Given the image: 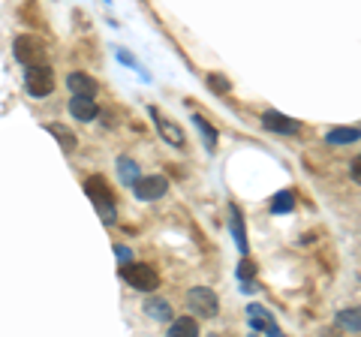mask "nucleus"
I'll return each instance as SVG.
<instances>
[{"mask_svg": "<svg viewBox=\"0 0 361 337\" xmlns=\"http://www.w3.org/2000/svg\"><path fill=\"white\" fill-rule=\"evenodd\" d=\"M121 277L139 292H154L157 286H160V274H157V268L148 265V262H133L130 259L121 268Z\"/></svg>", "mask_w": 361, "mask_h": 337, "instance_id": "1", "label": "nucleus"}, {"mask_svg": "<svg viewBox=\"0 0 361 337\" xmlns=\"http://www.w3.org/2000/svg\"><path fill=\"white\" fill-rule=\"evenodd\" d=\"M25 87H27V94H30L33 99H45L49 94H54V73H51V66H45V63L27 66V73H25Z\"/></svg>", "mask_w": 361, "mask_h": 337, "instance_id": "2", "label": "nucleus"}, {"mask_svg": "<svg viewBox=\"0 0 361 337\" xmlns=\"http://www.w3.org/2000/svg\"><path fill=\"white\" fill-rule=\"evenodd\" d=\"M187 307L196 313V317H205V319H214L220 313V301L214 295V289L208 286H193L187 292Z\"/></svg>", "mask_w": 361, "mask_h": 337, "instance_id": "3", "label": "nucleus"}, {"mask_svg": "<svg viewBox=\"0 0 361 337\" xmlns=\"http://www.w3.org/2000/svg\"><path fill=\"white\" fill-rule=\"evenodd\" d=\"M85 190H87V196L94 199V205L99 208V217H103L106 223H115V202H111V193H109V187H106L103 178H99V175L87 178Z\"/></svg>", "mask_w": 361, "mask_h": 337, "instance_id": "4", "label": "nucleus"}, {"mask_svg": "<svg viewBox=\"0 0 361 337\" xmlns=\"http://www.w3.org/2000/svg\"><path fill=\"white\" fill-rule=\"evenodd\" d=\"M13 54H16L18 63L33 66V63H42L45 61V46H42L39 37L21 33V37H16V42H13Z\"/></svg>", "mask_w": 361, "mask_h": 337, "instance_id": "5", "label": "nucleus"}, {"mask_svg": "<svg viewBox=\"0 0 361 337\" xmlns=\"http://www.w3.org/2000/svg\"><path fill=\"white\" fill-rule=\"evenodd\" d=\"M133 190H135V199H142V202H157V199L166 196L169 181H166L163 175H148V178H139V181L133 184Z\"/></svg>", "mask_w": 361, "mask_h": 337, "instance_id": "6", "label": "nucleus"}, {"mask_svg": "<svg viewBox=\"0 0 361 337\" xmlns=\"http://www.w3.org/2000/svg\"><path fill=\"white\" fill-rule=\"evenodd\" d=\"M247 322H250L253 331H262V334H268V337H277V334H280L277 319L271 317V313H268L262 305H250V307H247Z\"/></svg>", "mask_w": 361, "mask_h": 337, "instance_id": "7", "label": "nucleus"}, {"mask_svg": "<svg viewBox=\"0 0 361 337\" xmlns=\"http://www.w3.org/2000/svg\"><path fill=\"white\" fill-rule=\"evenodd\" d=\"M151 111V118H154V123H157V130H160V136H163V142H169L172 148H184V142H187V136H184V130L178 127V123H172L166 115H160L154 106L148 109Z\"/></svg>", "mask_w": 361, "mask_h": 337, "instance_id": "8", "label": "nucleus"}, {"mask_svg": "<svg viewBox=\"0 0 361 337\" xmlns=\"http://www.w3.org/2000/svg\"><path fill=\"white\" fill-rule=\"evenodd\" d=\"M262 123H265V130H271V133H283V136H295V133L301 130V121L286 118V115H280V111H265V115H262Z\"/></svg>", "mask_w": 361, "mask_h": 337, "instance_id": "9", "label": "nucleus"}, {"mask_svg": "<svg viewBox=\"0 0 361 337\" xmlns=\"http://www.w3.org/2000/svg\"><path fill=\"white\" fill-rule=\"evenodd\" d=\"M70 115L75 118V121H82V123H90L97 115H99V106L94 103V97H73L70 99Z\"/></svg>", "mask_w": 361, "mask_h": 337, "instance_id": "10", "label": "nucleus"}, {"mask_svg": "<svg viewBox=\"0 0 361 337\" xmlns=\"http://www.w3.org/2000/svg\"><path fill=\"white\" fill-rule=\"evenodd\" d=\"M66 87H70L73 94H78V97H94L99 91V85L87 73H70L66 75Z\"/></svg>", "mask_w": 361, "mask_h": 337, "instance_id": "11", "label": "nucleus"}, {"mask_svg": "<svg viewBox=\"0 0 361 337\" xmlns=\"http://www.w3.org/2000/svg\"><path fill=\"white\" fill-rule=\"evenodd\" d=\"M229 229H232V238L238 244V250L247 253V229H244V217L238 205H229Z\"/></svg>", "mask_w": 361, "mask_h": 337, "instance_id": "12", "label": "nucleus"}, {"mask_svg": "<svg viewBox=\"0 0 361 337\" xmlns=\"http://www.w3.org/2000/svg\"><path fill=\"white\" fill-rule=\"evenodd\" d=\"M45 130L51 133L54 139L61 142V148L66 151V154H73L75 151V145H78V139H75V133L70 130V127H63V123H45Z\"/></svg>", "mask_w": 361, "mask_h": 337, "instance_id": "13", "label": "nucleus"}, {"mask_svg": "<svg viewBox=\"0 0 361 337\" xmlns=\"http://www.w3.org/2000/svg\"><path fill=\"white\" fill-rule=\"evenodd\" d=\"M118 175H121V181H123V184L133 187V184L142 178V172H139V163L130 160V157H121V160H118Z\"/></svg>", "mask_w": 361, "mask_h": 337, "instance_id": "14", "label": "nucleus"}, {"mask_svg": "<svg viewBox=\"0 0 361 337\" xmlns=\"http://www.w3.org/2000/svg\"><path fill=\"white\" fill-rule=\"evenodd\" d=\"M325 142L329 145H353L358 142V127H337L325 133Z\"/></svg>", "mask_w": 361, "mask_h": 337, "instance_id": "15", "label": "nucleus"}, {"mask_svg": "<svg viewBox=\"0 0 361 337\" xmlns=\"http://www.w3.org/2000/svg\"><path fill=\"white\" fill-rule=\"evenodd\" d=\"M145 310H148V317L157 319V322H169V319H172V305L163 301V298H151L148 305H145Z\"/></svg>", "mask_w": 361, "mask_h": 337, "instance_id": "16", "label": "nucleus"}, {"mask_svg": "<svg viewBox=\"0 0 361 337\" xmlns=\"http://www.w3.org/2000/svg\"><path fill=\"white\" fill-rule=\"evenodd\" d=\"M295 208V193L292 190H280V193L271 199V214H289Z\"/></svg>", "mask_w": 361, "mask_h": 337, "instance_id": "17", "label": "nucleus"}, {"mask_svg": "<svg viewBox=\"0 0 361 337\" xmlns=\"http://www.w3.org/2000/svg\"><path fill=\"white\" fill-rule=\"evenodd\" d=\"M169 334H172V337H180V334H184V337H196L199 334V322L193 317H180V319L172 322Z\"/></svg>", "mask_w": 361, "mask_h": 337, "instance_id": "18", "label": "nucleus"}, {"mask_svg": "<svg viewBox=\"0 0 361 337\" xmlns=\"http://www.w3.org/2000/svg\"><path fill=\"white\" fill-rule=\"evenodd\" d=\"M337 325H341V329H349L353 334H358V331H361L358 310H355V307H346V310H341V313H337Z\"/></svg>", "mask_w": 361, "mask_h": 337, "instance_id": "19", "label": "nucleus"}, {"mask_svg": "<svg viewBox=\"0 0 361 337\" xmlns=\"http://www.w3.org/2000/svg\"><path fill=\"white\" fill-rule=\"evenodd\" d=\"M193 123L199 127V133H202V136H205V142H208V151H214V148H217V130H214L211 123H208L205 118H202V115H193Z\"/></svg>", "mask_w": 361, "mask_h": 337, "instance_id": "20", "label": "nucleus"}, {"mask_svg": "<svg viewBox=\"0 0 361 337\" xmlns=\"http://www.w3.org/2000/svg\"><path fill=\"white\" fill-rule=\"evenodd\" d=\"M208 85H211V91H214V94H220V97H223V94H229V91H232V85H229V78H223L220 73H211V75H208Z\"/></svg>", "mask_w": 361, "mask_h": 337, "instance_id": "21", "label": "nucleus"}, {"mask_svg": "<svg viewBox=\"0 0 361 337\" xmlns=\"http://www.w3.org/2000/svg\"><path fill=\"white\" fill-rule=\"evenodd\" d=\"M253 277H256V262L244 256L241 265H238V280H241V283H247V280H253Z\"/></svg>", "mask_w": 361, "mask_h": 337, "instance_id": "22", "label": "nucleus"}, {"mask_svg": "<svg viewBox=\"0 0 361 337\" xmlns=\"http://www.w3.org/2000/svg\"><path fill=\"white\" fill-rule=\"evenodd\" d=\"M115 256H118L121 262H130V259H133V250H130V247H123V244H118V247H115Z\"/></svg>", "mask_w": 361, "mask_h": 337, "instance_id": "23", "label": "nucleus"}, {"mask_svg": "<svg viewBox=\"0 0 361 337\" xmlns=\"http://www.w3.org/2000/svg\"><path fill=\"white\" fill-rule=\"evenodd\" d=\"M118 61H121V63H133V58H130L127 51H118Z\"/></svg>", "mask_w": 361, "mask_h": 337, "instance_id": "24", "label": "nucleus"}]
</instances>
